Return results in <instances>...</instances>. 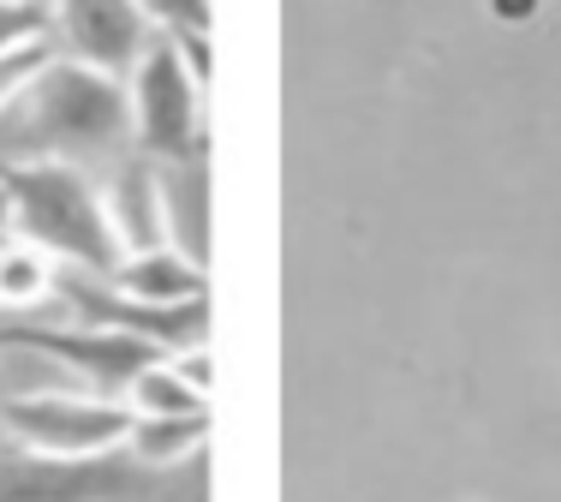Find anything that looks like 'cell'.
Listing matches in <instances>:
<instances>
[{"mask_svg":"<svg viewBox=\"0 0 561 502\" xmlns=\"http://www.w3.org/2000/svg\"><path fill=\"white\" fill-rule=\"evenodd\" d=\"M131 150V90L84 60L55 55L0 109V168L7 162H119Z\"/></svg>","mask_w":561,"mask_h":502,"instance_id":"obj_1","label":"cell"},{"mask_svg":"<svg viewBox=\"0 0 561 502\" xmlns=\"http://www.w3.org/2000/svg\"><path fill=\"white\" fill-rule=\"evenodd\" d=\"M7 204H12V233L31 246H43L55 263L72 270L114 275L119 240L108 228V204L102 186L72 162H7Z\"/></svg>","mask_w":561,"mask_h":502,"instance_id":"obj_2","label":"cell"},{"mask_svg":"<svg viewBox=\"0 0 561 502\" xmlns=\"http://www.w3.org/2000/svg\"><path fill=\"white\" fill-rule=\"evenodd\" d=\"M131 90V150L150 162H197L204 156V78L192 72L173 36H156L126 78Z\"/></svg>","mask_w":561,"mask_h":502,"instance_id":"obj_3","label":"cell"},{"mask_svg":"<svg viewBox=\"0 0 561 502\" xmlns=\"http://www.w3.org/2000/svg\"><path fill=\"white\" fill-rule=\"evenodd\" d=\"M156 491L150 467L131 448L114 455H36L0 448V502H144Z\"/></svg>","mask_w":561,"mask_h":502,"instance_id":"obj_4","label":"cell"},{"mask_svg":"<svg viewBox=\"0 0 561 502\" xmlns=\"http://www.w3.org/2000/svg\"><path fill=\"white\" fill-rule=\"evenodd\" d=\"M0 431L19 448H36V455H114L131 437V407L90 389L84 395L36 389L0 401Z\"/></svg>","mask_w":561,"mask_h":502,"instance_id":"obj_5","label":"cell"},{"mask_svg":"<svg viewBox=\"0 0 561 502\" xmlns=\"http://www.w3.org/2000/svg\"><path fill=\"white\" fill-rule=\"evenodd\" d=\"M0 347L19 353H43L48 365L72 372L78 383H90V395H114L126 401L131 377L150 360H162V347L138 335H119V329H96V323H36V317H12L0 323Z\"/></svg>","mask_w":561,"mask_h":502,"instance_id":"obj_6","label":"cell"},{"mask_svg":"<svg viewBox=\"0 0 561 502\" xmlns=\"http://www.w3.org/2000/svg\"><path fill=\"white\" fill-rule=\"evenodd\" d=\"M48 7L60 55L108 78H131V66L156 43V19L144 12V0H48Z\"/></svg>","mask_w":561,"mask_h":502,"instance_id":"obj_7","label":"cell"},{"mask_svg":"<svg viewBox=\"0 0 561 502\" xmlns=\"http://www.w3.org/2000/svg\"><path fill=\"white\" fill-rule=\"evenodd\" d=\"M102 204H108V228L119 240V258L173 246V233H168V192H162V174H156L150 156H138V150L119 156V162L108 168V180H102Z\"/></svg>","mask_w":561,"mask_h":502,"instance_id":"obj_8","label":"cell"},{"mask_svg":"<svg viewBox=\"0 0 561 502\" xmlns=\"http://www.w3.org/2000/svg\"><path fill=\"white\" fill-rule=\"evenodd\" d=\"M114 287H126L131 299H150V306H185V299H209V275L204 258H185L180 246H156L138 258L114 263Z\"/></svg>","mask_w":561,"mask_h":502,"instance_id":"obj_9","label":"cell"},{"mask_svg":"<svg viewBox=\"0 0 561 502\" xmlns=\"http://www.w3.org/2000/svg\"><path fill=\"white\" fill-rule=\"evenodd\" d=\"M55 275H60V263L43 246L12 233L0 246V311H12V317L43 311V299H55Z\"/></svg>","mask_w":561,"mask_h":502,"instance_id":"obj_10","label":"cell"},{"mask_svg":"<svg viewBox=\"0 0 561 502\" xmlns=\"http://www.w3.org/2000/svg\"><path fill=\"white\" fill-rule=\"evenodd\" d=\"M204 437H209V413H156V419H131L126 448L150 472H162V467H180L185 455H197Z\"/></svg>","mask_w":561,"mask_h":502,"instance_id":"obj_11","label":"cell"},{"mask_svg":"<svg viewBox=\"0 0 561 502\" xmlns=\"http://www.w3.org/2000/svg\"><path fill=\"white\" fill-rule=\"evenodd\" d=\"M126 407H131V419H156V413H209V395L180 372V360H173V353H162V360H150L138 377H131Z\"/></svg>","mask_w":561,"mask_h":502,"instance_id":"obj_12","label":"cell"},{"mask_svg":"<svg viewBox=\"0 0 561 502\" xmlns=\"http://www.w3.org/2000/svg\"><path fill=\"white\" fill-rule=\"evenodd\" d=\"M55 55H60L55 36H36V43H24V48H7V55H0V109H12V102L24 96V84H31Z\"/></svg>","mask_w":561,"mask_h":502,"instance_id":"obj_13","label":"cell"},{"mask_svg":"<svg viewBox=\"0 0 561 502\" xmlns=\"http://www.w3.org/2000/svg\"><path fill=\"white\" fill-rule=\"evenodd\" d=\"M36 36H55V7L48 0H0V55L36 43Z\"/></svg>","mask_w":561,"mask_h":502,"instance_id":"obj_14","label":"cell"},{"mask_svg":"<svg viewBox=\"0 0 561 502\" xmlns=\"http://www.w3.org/2000/svg\"><path fill=\"white\" fill-rule=\"evenodd\" d=\"M144 12L162 24L173 43H185V36H209V0H144Z\"/></svg>","mask_w":561,"mask_h":502,"instance_id":"obj_15","label":"cell"},{"mask_svg":"<svg viewBox=\"0 0 561 502\" xmlns=\"http://www.w3.org/2000/svg\"><path fill=\"white\" fill-rule=\"evenodd\" d=\"M490 12H496L502 24H531L543 12V0H490Z\"/></svg>","mask_w":561,"mask_h":502,"instance_id":"obj_16","label":"cell"},{"mask_svg":"<svg viewBox=\"0 0 561 502\" xmlns=\"http://www.w3.org/2000/svg\"><path fill=\"white\" fill-rule=\"evenodd\" d=\"M12 240V204H7V180H0V246Z\"/></svg>","mask_w":561,"mask_h":502,"instance_id":"obj_17","label":"cell"},{"mask_svg":"<svg viewBox=\"0 0 561 502\" xmlns=\"http://www.w3.org/2000/svg\"><path fill=\"white\" fill-rule=\"evenodd\" d=\"M0 401H7V377H0Z\"/></svg>","mask_w":561,"mask_h":502,"instance_id":"obj_18","label":"cell"}]
</instances>
